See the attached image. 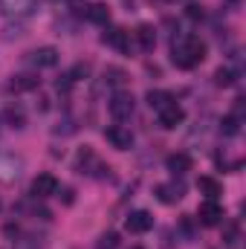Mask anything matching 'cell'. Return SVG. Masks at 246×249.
<instances>
[{
    "mask_svg": "<svg viewBox=\"0 0 246 249\" xmlns=\"http://www.w3.org/2000/svg\"><path fill=\"white\" fill-rule=\"evenodd\" d=\"M203 58H206V44L200 38H194V35H185V38L171 44V61L177 67H183V70L197 67Z\"/></svg>",
    "mask_w": 246,
    "mask_h": 249,
    "instance_id": "1",
    "label": "cell"
},
{
    "mask_svg": "<svg viewBox=\"0 0 246 249\" xmlns=\"http://www.w3.org/2000/svg\"><path fill=\"white\" fill-rule=\"evenodd\" d=\"M110 116L113 119H119V122H124V119H130L133 116V110H136V99L130 96V93H124V90H119V93H113L110 96Z\"/></svg>",
    "mask_w": 246,
    "mask_h": 249,
    "instance_id": "2",
    "label": "cell"
},
{
    "mask_svg": "<svg viewBox=\"0 0 246 249\" xmlns=\"http://www.w3.org/2000/svg\"><path fill=\"white\" fill-rule=\"evenodd\" d=\"M38 0H0V12L6 18H29L35 15Z\"/></svg>",
    "mask_w": 246,
    "mask_h": 249,
    "instance_id": "3",
    "label": "cell"
},
{
    "mask_svg": "<svg viewBox=\"0 0 246 249\" xmlns=\"http://www.w3.org/2000/svg\"><path fill=\"white\" fill-rule=\"evenodd\" d=\"M151 226H154V217H151V212H145V209L130 212L127 220H124V229H127L130 235H145Z\"/></svg>",
    "mask_w": 246,
    "mask_h": 249,
    "instance_id": "4",
    "label": "cell"
},
{
    "mask_svg": "<svg viewBox=\"0 0 246 249\" xmlns=\"http://www.w3.org/2000/svg\"><path fill=\"white\" fill-rule=\"evenodd\" d=\"M197 220H200L203 226H217V223L223 220V206H220L217 200H206V203H200V209H197Z\"/></svg>",
    "mask_w": 246,
    "mask_h": 249,
    "instance_id": "5",
    "label": "cell"
},
{
    "mask_svg": "<svg viewBox=\"0 0 246 249\" xmlns=\"http://www.w3.org/2000/svg\"><path fill=\"white\" fill-rule=\"evenodd\" d=\"M53 194H58V180H55L53 174H38V177L32 180V197H35V200H47V197H53Z\"/></svg>",
    "mask_w": 246,
    "mask_h": 249,
    "instance_id": "6",
    "label": "cell"
},
{
    "mask_svg": "<svg viewBox=\"0 0 246 249\" xmlns=\"http://www.w3.org/2000/svg\"><path fill=\"white\" fill-rule=\"evenodd\" d=\"M105 139L113 145V148H119V151H127V148H133V133L122 127V124H110L107 130H105Z\"/></svg>",
    "mask_w": 246,
    "mask_h": 249,
    "instance_id": "7",
    "label": "cell"
},
{
    "mask_svg": "<svg viewBox=\"0 0 246 249\" xmlns=\"http://www.w3.org/2000/svg\"><path fill=\"white\" fill-rule=\"evenodd\" d=\"M41 84V78L35 75V72H18V75H12L9 78V93H29V90H35Z\"/></svg>",
    "mask_w": 246,
    "mask_h": 249,
    "instance_id": "8",
    "label": "cell"
},
{
    "mask_svg": "<svg viewBox=\"0 0 246 249\" xmlns=\"http://www.w3.org/2000/svg\"><path fill=\"white\" fill-rule=\"evenodd\" d=\"M20 168H23V162H20L15 154H0V183H12V180H18Z\"/></svg>",
    "mask_w": 246,
    "mask_h": 249,
    "instance_id": "9",
    "label": "cell"
},
{
    "mask_svg": "<svg viewBox=\"0 0 246 249\" xmlns=\"http://www.w3.org/2000/svg\"><path fill=\"white\" fill-rule=\"evenodd\" d=\"M183 119H185V110L174 102V105H168L165 110H159V124L165 127V130H174L177 124H183Z\"/></svg>",
    "mask_w": 246,
    "mask_h": 249,
    "instance_id": "10",
    "label": "cell"
},
{
    "mask_svg": "<svg viewBox=\"0 0 246 249\" xmlns=\"http://www.w3.org/2000/svg\"><path fill=\"white\" fill-rule=\"evenodd\" d=\"M154 194H157V200L159 203H165V206H174L177 200H183V194H185V188L183 186H177V183H162V186H157L154 188Z\"/></svg>",
    "mask_w": 246,
    "mask_h": 249,
    "instance_id": "11",
    "label": "cell"
},
{
    "mask_svg": "<svg viewBox=\"0 0 246 249\" xmlns=\"http://www.w3.org/2000/svg\"><path fill=\"white\" fill-rule=\"evenodd\" d=\"M29 61L35 64L38 70H44V67H55V64H58V50H55V47H38V50L29 55Z\"/></svg>",
    "mask_w": 246,
    "mask_h": 249,
    "instance_id": "12",
    "label": "cell"
},
{
    "mask_svg": "<svg viewBox=\"0 0 246 249\" xmlns=\"http://www.w3.org/2000/svg\"><path fill=\"white\" fill-rule=\"evenodd\" d=\"M191 165H194V162H191V157L183 154V151H180V154H171V157L165 160V168H168L174 177H183L185 171H191Z\"/></svg>",
    "mask_w": 246,
    "mask_h": 249,
    "instance_id": "13",
    "label": "cell"
},
{
    "mask_svg": "<svg viewBox=\"0 0 246 249\" xmlns=\"http://www.w3.org/2000/svg\"><path fill=\"white\" fill-rule=\"evenodd\" d=\"M105 44H110V47H116L119 53H130V35L124 32V29H107L105 32Z\"/></svg>",
    "mask_w": 246,
    "mask_h": 249,
    "instance_id": "14",
    "label": "cell"
},
{
    "mask_svg": "<svg viewBox=\"0 0 246 249\" xmlns=\"http://www.w3.org/2000/svg\"><path fill=\"white\" fill-rule=\"evenodd\" d=\"M87 20L107 26V23H110V9H107L105 3H93V6H87Z\"/></svg>",
    "mask_w": 246,
    "mask_h": 249,
    "instance_id": "15",
    "label": "cell"
},
{
    "mask_svg": "<svg viewBox=\"0 0 246 249\" xmlns=\"http://www.w3.org/2000/svg\"><path fill=\"white\" fill-rule=\"evenodd\" d=\"M148 105H151V110H165L168 105H174V96L171 93H165V90H151L148 93Z\"/></svg>",
    "mask_w": 246,
    "mask_h": 249,
    "instance_id": "16",
    "label": "cell"
},
{
    "mask_svg": "<svg viewBox=\"0 0 246 249\" xmlns=\"http://www.w3.org/2000/svg\"><path fill=\"white\" fill-rule=\"evenodd\" d=\"M136 38H139V47H142L145 53H151V50L157 47V32H154V26H148V23H142V26L136 29Z\"/></svg>",
    "mask_w": 246,
    "mask_h": 249,
    "instance_id": "17",
    "label": "cell"
},
{
    "mask_svg": "<svg viewBox=\"0 0 246 249\" xmlns=\"http://www.w3.org/2000/svg\"><path fill=\"white\" fill-rule=\"evenodd\" d=\"M197 188L206 194V200H217V197L223 194V188H220V183H217L214 177H200V180H197Z\"/></svg>",
    "mask_w": 246,
    "mask_h": 249,
    "instance_id": "18",
    "label": "cell"
},
{
    "mask_svg": "<svg viewBox=\"0 0 246 249\" xmlns=\"http://www.w3.org/2000/svg\"><path fill=\"white\" fill-rule=\"evenodd\" d=\"M3 119L9 122V127H23L26 124V113L20 107H6L3 110Z\"/></svg>",
    "mask_w": 246,
    "mask_h": 249,
    "instance_id": "19",
    "label": "cell"
},
{
    "mask_svg": "<svg viewBox=\"0 0 246 249\" xmlns=\"http://www.w3.org/2000/svg\"><path fill=\"white\" fill-rule=\"evenodd\" d=\"M214 81H217L220 87H232V84L238 81V72H235L232 67H220V70L214 72Z\"/></svg>",
    "mask_w": 246,
    "mask_h": 249,
    "instance_id": "20",
    "label": "cell"
},
{
    "mask_svg": "<svg viewBox=\"0 0 246 249\" xmlns=\"http://www.w3.org/2000/svg\"><path fill=\"white\" fill-rule=\"evenodd\" d=\"M223 244L229 249H235L241 244V226L238 223H226V232H223Z\"/></svg>",
    "mask_w": 246,
    "mask_h": 249,
    "instance_id": "21",
    "label": "cell"
},
{
    "mask_svg": "<svg viewBox=\"0 0 246 249\" xmlns=\"http://www.w3.org/2000/svg\"><path fill=\"white\" fill-rule=\"evenodd\" d=\"M220 130H223L226 136H235V133L241 130V116H226V119L220 122Z\"/></svg>",
    "mask_w": 246,
    "mask_h": 249,
    "instance_id": "22",
    "label": "cell"
},
{
    "mask_svg": "<svg viewBox=\"0 0 246 249\" xmlns=\"http://www.w3.org/2000/svg\"><path fill=\"white\" fill-rule=\"evenodd\" d=\"M116 247H119V235L116 232H105L99 238V244H96V249H116Z\"/></svg>",
    "mask_w": 246,
    "mask_h": 249,
    "instance_id": "23",
    "label": "cell"
},
{
    "mask_svg": "<svg viewBox=\"0 0 246 249\" xmlns=\"http://www.w3.org/2000/svg\"><path fill=\"white\" fill-rule=\"evenodd\" d=\"M105 78H107L110 84H122V81H124V72H122V70H116V67H110V70L105 72Z\"/></svg>",
    "mask_w": 246,
    "mask_h": 249,
    "instance_id": "24",
    "label": "cell"
},
{
    "mask_svg": "<svg viewBox=\"0 0 246 249\" xmlns=\"http://www.w3.org/2000/svg\"><path fill=\"white\" fill-rule=\"evenodd\" d=\"M58 197H61V200L67 203V206H72V200H75V191H72V188H64L61 194H58Z\"/></svg>",
    "mask_w": 246,
    "mask_h": 249,
    "instance_id": "25",
    "label": "cell"
},
{
    "mask_svg": "<svg viewBox=\"0 0 246 249\" xmlns=\"http://www.w3.org/2000/svg\"><path fill=\"white\" fill-rule=\"evenodd\" d=\"M188 18H194V20L203 18V9H200V6H188Z\"/></svg>",
    "mask_w": 246,
    "mask_h": 249,
    "instance_id": "26",
    "label": "cell"
}]
</instances>
